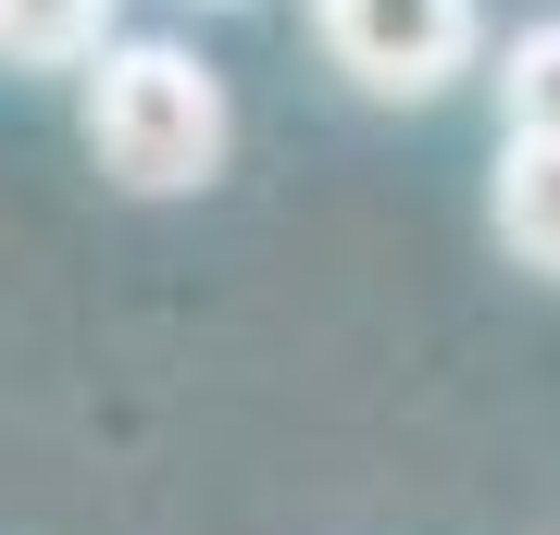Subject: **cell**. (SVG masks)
<instances>
[{"label": "cell", "mask_w": 560, "mask_h": 535, "mask_svg": "<svg viewBox=\"0 0 560 535\" xmlns=\"http://www.w3.org/2000/svg\"><path fill=\"white\" fill-rule=\"evenodd\" d=\"M224 138H237V113H224V75L200 50L175 38H113L88 62V150H101L113 187L138 199H187L224 175Z\"/></svg>", "instance_id": "1"}, {"label": "cell", "mask_w": 560, "mask_h": 535, "mask_svg": "<svg viewBox=\"0 0 560 535\" xmlns=\"http://www.w3.org/2000/svg\"><path fill=\"white\" fill-rule=\"evenodd\" d=\"M312 38L361 100H436L474 75L486 13L474 0H312Z\"/></svg>", "instance_id": "2"}, {"label": "cell", "mask_w": 560, "mask_h": 535, "mask_svg": "<svg viewBox=\"0 0 560 535\" xmlns=\"http://www.w3.org/2000/svg\"><path fill=\"white\" fill-rule=\"evenodd\" d=\"M113 50V0H0V62L25 75H88Z\"/></svg>", "instance_id": "3"}, {"label": "cell", "mask_w": 560, "mask_h": 535, "mask_svg": "<svg viewBox=\"0 0 560 535\" xmlns=\"http://www.w3.org/2000/svg\"><path fill=\"white\" fill-rule=\"evenodd\" d=\"M499 249L560 287V150H499Z\"/></svg>", "instance_id": "4"}, {"label": "cell", "mask_w": 560, "mask_h": 535, "mask_svg": "<svg viewBox=\"0 0 560 535\" xmlns=\"http://www.w3.org/2000/svg\"><path fill=\"white\" fill-rule=\"evenodd\" d=\"M499 125L523 150H560V13H536L523 38H499Z\"/></svg>", "instance_id": "5"}]
</instances>
